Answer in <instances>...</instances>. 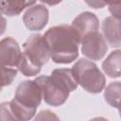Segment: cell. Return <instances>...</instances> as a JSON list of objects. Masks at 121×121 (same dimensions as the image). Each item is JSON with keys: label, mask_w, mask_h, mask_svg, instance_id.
Returning a JSON list of instances; mask_svg holds the SVG:
<instances>
[{"label": "cell", "mask_w": 121, "mask_h": 121, "mask_svg": "<svg viewBox=\"0 0 121 121\" xmlns=\"http://www.w3.org/2000/svg\"><path fill=\"white\" fill-rule=\"evenodd\" d=\"M105 101L112 108L118 109L121 105V82L112 81L109 83L104 91Z\"/></svg>", "instance_id": "obj_14"}, {"label": "cell", "mask_w": 121, "mask_h": 121, "mask_svg": "<svg viewBox=\"0 0 121 121\" xmlns=\"http://www.w3.org/2000/svg\"><path fill=\"white\" fill-rule=\"evenodd\" d=\"M33 121H60L56 113L49 110H43L37 113Z\"/></svg>", "instance_id": "obj_18"}, {"label": "cell", "mask_w": 121, "mask_h": 121, "mask_svg": "<svg viewBox=\"0 0 121 121\" xmlns=\"http://www.w3.org/2000/svg\"><path fill=\"white\" fill-rule=\"evenodd\" d=\"M71 26L77 30L82 40L85 35L98 30L99 20L95 13L90 11H84L78 14L73 20Z\"/></svg>", "instance_id": "obj_9"}, {"label": "cell", "mask_w": 121, "mask_h": 121, "mask_svg": "<svg viewBox=\"0 0 121 121\" xmlns=\"http://www.w3.org/2000/svg\"><path fill=\"white\" fill-rule=\"evenodd\" d=\"M81 52L91 60H101L108 51V44L104 36L95 31L85 35L81 40Z\"/></svg>", "instance_id": "obj_6"}, {"label": "cell", "mask_w": 121, "mask_h": 121, "mask_svg": "<svg viewBox=\"0 0 121 121\" xmlns=\"http://www.w3.org/2000/svg\"><path fill=\"white\" fill-rule=\"evenodd\" d=\"M18 71H20L24 76L26 77H31V76H36L41 72V68L33 64L27 58L26 56L22 53L20 61L17 65Z\"/></svg>", "instance_id": "obj_15"}, {"label": "cell", "mask_w": 121, "mask_h": 121, "mask_svg": "<svg viewBox=\"0 0 121 121\" xmlns=\"http://www.w3.org/2000/svg\"><path fill=\"white\" fill-rule=\"evenodd\" d=\"M89 121H109L108 119H106L105 117H102V116H98V117H94L92 118L91 120Z\"/></svg>", "instance_id": "obj_21"}, {"label": "cell", "mask_w": 121, "mask_h": 121, "mask_svg": "<svg viewBox=\"0 0 121 121\" xmlns=\"http://www.w3.org/2000/svg\"><path fill=\"white\" fill-rule=\"evenodd\" d=\"M41 88L44 102L53 107L65 103L70 92L52 76H40L34 79Z\"/></svg>", "instance_id": "obj_4"}, {"label": "cell", "mask_w": 121, "mask_h": 121, "mask_svg": "<svg viewBox=\"0 0 121 121\" xmlns=\"http://www.w3.org/2000/svg\"><path fill=\"white\" fill-rule=\"evenodd\" d=\"M22 51L19 43L12 37L3 38L0 42V61L1 66L17 68Z\"/></svg>", "instance_id": "obj_8"}, {"label": "cell", "mask_w": 121, "mask_h": 121, "mask_svg": "<svg viewBox=\"0 0 121 121\" xmlns=\"http://www.w3.org/2000/svg\"><path fill=\"white\" fill-rule=\"evenodd\" d=\"M0 108H1V113H0L1 121H19L11 109L10 101L1 103Z\"/></svg>", "instance_id": "obj_17"}, {"label": "cell", "mask_w": 121, "mask_h": 121, "mask_svg": "<svg viewBox=\"0 0 121 121\" xmlns=\"http://www.w3.org/2000/svg\"><path fill=\"white\" fill-rule=\"evenodd\" d=\"M118 112H119V116L121 117V105L118 107Z\"/></svg>", "instance_id": "obj_22"}, {"label": "cell", "mask_w": 121, "mask_h": 121, "mask_svg": "<svg viewBox=\"0 0 121 121\" xmlns=\"http://www.w3.org/2000/svg\"><path fill=\"white\" fill-rule=\"evenodd\" d=\"M36 3V1H2L1 12L9 17L17 16L26 8H29Z\"/></svg>", "instance_id": "obj_13"}, {"label": "cell", "mask_w": 121, "mask_h": 121, "mask_svg": "<svg viewBox=\"0 0 121 121\" xmlns=\"http://www.w3.org/2000/svg\"><path fill=\"white\" fill-rule=\"evenodd\" d=\"M1 68H2V88H3L12 83L13 79L17 76L18 69L12 67H5V66H1Z\"/></svg>", "instance_id": "obj_16"}, {"label": "cell", "mask_w": 121, "mask_h": 121, "mask_svg": "<svg viewBox=\"0 0 121 121\" xmlns=\"http://www.w3.org/2000/svg\"><path fill=\"white\" fill-rule=\"evenodd\" d=\"M102 33L112 47L121 46V20L113 16L106 17L102 22Z\"/></svg>", "instance_id": "obj_10"}, {"label": "cell", "mask_w": 121, "mask_h": 121, "mask_svg": "<svg viewBox=\"0 0 121 121\" xmlns=\"http://www.w3.org/2000/svg\"><path fill=\"white\" fill-rule=\"evenodd\" d=\"M23 53L36 66L42 68L47 63L50 57V52L43 35L39 33L29 36L23 44Z\"/></svg>", "instance_id": "obj_5"}, {"label": "cell", "mask_w": 121, "mask_h": 121, "mask_svg": "<svg viewBox=\"0 0 121 121\" xmlns=\"http://www.w3.org/2000/svg\"><path fill=\"white\" fill-rule=\"evenodd\" d=\"M72 71L78 85L86 92L99 94L105 88L106 78L94 61L87 59H79L74 63Z\"/></svg>", "instance_id": "obj_3"}, {"label": "cell", "mask_w": 121, "mask_h": 121, "mask_svg": "<svg viewBox=\"0 0 121 121\" xmlns=\"http://www.w3.org/2000/svg\"><path fill=\"white\" fill-rule=\"evenodd\" d=\"M104 73L110 78L121 77V49L112 51L102 62Z\"/></svg>", "instance_id": "obj_11"}, {"label": "cell", "mask_w": 121, "mask_h": 121, "mask_svg": "<svg viewBox=\"0 0 121 121\" xmlns=\"http://www.w3.org/2000/svg\"><path fill=\"white\" fill-rule=\"evenodd\" d=\"M108 9L110 13L117 18L121 20V2H114V3H109L108 4Z\"/></svg>", "instance_id": "obj_19"}, {"label": "cell", "mask_w": 121, "mask_h": 121, "mask_svg": "<svg viewBox=\"0 0 121 121\" xmlns=\"http://www.w3.org/2000/svg\"><path fill=\"white\" fill-rule=\"evenodd\" d=\"M49 11L43 4L36 3L29 7L23 15V22L26 27L31 31L42 30L48 23Z\"/></svg>", "instance_id": "obj_7"}, {"label": "cell", "mask_w": 121, "mask_h": 121, "mask_svg": "<svg viewBox=\"0 0 121 121\" xmlns=\"http://www.w3.org/2000/svg\"><path fill=\"white\" fill-rule=\"evenodd\" d=\"M50 57L56 63L68 64L78 57L81 38L70 25H58L49 27L43 34Z\"/></svg>", "instance_id": "obj_1"}, {"label": "cell", "mask_w": 121, "mask_h": 121, "mask_svg": "<svg viewBox=\"0 0 121 121\" xmlns=\"http://www.w3.org/2000/svg\"><path fill=\"white\" fill-rule=\"evenodd\" d=\"M87 4H89L90 6H94L95 7V9H100V7H102V6H104V5H108L107 3H97V2H87Z\"/></svg>", "instance_id": "obj_20"}, {"label": "cell", "mask_w": 121, "mask_h": 121, "mask_svg": "<svg viewBox=\"0 0 121 121\" xmlns=\"http://www.w3.org/2000/svg\"><path fill=\"white\" fill-rule=\"evenodd\" d=\"M51 76L55 79H57L62 86H64L70 93L75 91L78 86L72 69L57 68L51 72Z\"/></svg>", "instance_id": "obj_12"}, {"label": "cell", "mask_w": 121, "mask_h": 121, "mask_svg": "<svg viewBox=\"0 0 121 121\" xmlns=\"http://www.w3.org/2000/svg\"><path fill=\"white\" fill-rule=\"evenodd\" d=\"M43 95L35 80H24L16 88L14 98L10 101L11 109L19 121H29L36 114L42 102Z\"/></svg>", "instance_id": "obj_2"}]
</instances>
